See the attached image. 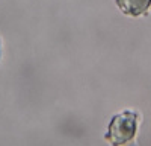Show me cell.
Listing matches in <instances>:
<instances>
[{"label": "cell", "instance_id": "1", "mask_svg": "<svg viewBox=\"0 0 151 146\" xmlns=\"http://www.w3.org/2000/svg\"><path fill=\"white\" fill-rule=\"evenodd\" d=\"M137 125V114L134 111H124L112 119L106 132V140L112 146H121L134 137Z\"/></svg>", "mask_w": 151, "mask_h": 146}, {"label": "cell", "instance_id": "2", "mask_svg": "<svg viewBox=\"0 0 151 146\" xmlns=\"http://www.w3.org/2000/svg\"><path fill=\"white\" fill-rule=\"evenodd\" d=\"M118 8L127 15L137 17L142 15L150 9L151 0H116Z\"/></svg>", "mask_w": 151, "mask_h": 146}]
</instances>
